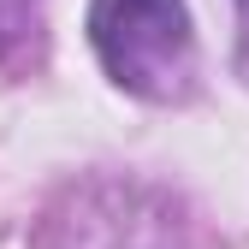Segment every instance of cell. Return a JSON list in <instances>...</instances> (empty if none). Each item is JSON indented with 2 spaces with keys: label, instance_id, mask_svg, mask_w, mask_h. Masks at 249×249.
<instances>
[{
  "label": "cell",
  "instance_id": "obj_1",
  "mask_svg": "<svg viewBox=\"0 0 249 249\" xmlns=\"http://www.w3.org/2000/svg\"><path fill=\"white\" fill-rule=\"evenodd\" d=\"M89 36H95L101 66L137 95L166 101L190 83L196 48H190L184 0H95Z\"/></svg>",
  "mask_w": 249,
  "mask_h": 249
}]
</instances>
